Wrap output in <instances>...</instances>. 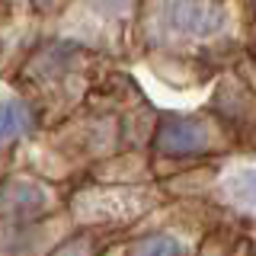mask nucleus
<instances>
[{
  "instance_id": "obj_1",
  "label": "nucleus",
  "mask_w": 256,
  "mask_h": 256,
  "mask_svg": "<svg viewBox=\"0 0 256 256\" xmlns=\"http://www.w3.org/2000/svg\"><path fill=\"white\" fill-rule=\"evenodd\" d=\"M228 148V125L208 112H160L154 122L150 150L164 160H198L208 154H224Z\"/></svg>"
},
{
  "instance_id": "obj_2",
  "label": "nucleus",
  "mask_w": 256,
  "mask_h": 256,
  "mask_svg": "<svg viewBox=\"0 0 256 256\" xmlns=\"http://www.w3.org/2000/svg\"><path fill=\"white\" fill-rule=\"evenodd\" d=\"M157 16L160 36L176 45H198L218 38L228 26V4H154L148 6Z\"/></svg>"
},
{
  "instance_id": "obj_3",
  "label": "nucleus",
  "mask_w": 256,
  "mask_h": 256,
  "mask_svg": "<svg viewBox=\"0 0 256 256\" xmlns=\"http://www.w3.org/2000/svg\"><path fill=\"white\" fill-rule=\"evenodd\" d=\"M54 208V192L36 176H13L0 182V224L32 228Z\"/></svg>"
},
{
  "instance_id": "obj_4",
  "label": "nucleus",
  "mask_w": 256,
  "mask_h": 256,
  "mask_svg": "<svg viewBox=\"0 0 256 256\" xmlns=\"http://www.w3.org/2000/svg\"><path fill=\"white\" fill-rule=\"evenodd\" d=\"M221 196L224 202H230L240 212L256 214V160H234L221 173Z\"/></svg>"
},
{
  "instance_id": "obj_5",
  "label": "nucleus",
  "mask_w": 256,
  "mask_h": 256,
  "mask_svg": "<svg viewBox=\"0 0 256 256\" xmlns=\"http://www.w3.org/2000/svg\"><path fill=\"white\" fill-rule=\"evenodd\" d=\"M36 128V109L22 96H0V148L22 141Z\"/></svg>"
},
{
  "instance_id": "obj_6",
  "label": "nucleus",
  "mask_w": 256,
  "mask_h": 256,
  "mask_svg": "<svg viewBox=\"0 0 256 256\" xmlns=\"http://www.w3.org/2000/svg\"><path fill=\"white\" fill-rule=\"evenodd\" d=\"M125 256H189V246L173 230H150V234L134 237Z\"/></svg>"
},
{
  "instance_id": "obj_7",
  "label": "nucleus",
  "mask_w": 256,
  "mask_h": 256,
  "mask_svg": "<svg viewBox=\"0 0 256 256\" xmlns=\"http://www.w3.org/2000/svg\"><path fill=\"white\" fill-rule=\"evenodd\" d=\"M48 256H96V234H93V230L70 234L64 244H58Z\"/></svg>"
}]
</instances>
